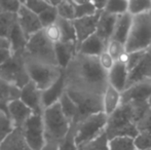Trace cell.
<instances>
[{
	"label": "cell",
	"mask_w": 151,
	"mask_h": 150,
	"mask_svg": "<svg viewBox=\"0 0 151 150\" xmlns=\"http://www.w3.org/2000/svg\"><path fill=\"white\" fill-rule=\"evenodd\" d=\"M41 150H59V143L55 142H46Z\"/></svg>",
	"instance_id": "c3c4849f"
},
{
	"label": "cell",
	"mask_w": 151,
	"mask_h": 150,
	"mask_svg": "<svg viewBox=\"0 0 151 150\" xmlns=\"http://www.w3.org/2000/svg\"><path fill=\"white\" fill-rule=\"evenodd\" d=\"M132 24H133V16L131 14L127 12V14L117 16L112 38L123 42L125 44L127 37H129V31H131Z\"/></svg>",
	"instance_id": "cb8c5ba5"
},
{
	"label": "cell",
	"mask_w": 151,
	"mask_h": 150,
	"mask_svg": "<svg viewBox=\"0 0 151 150\" xmlns=\"http://www.w3.org/2000/svg\"><path fill=\"white\" fill-rule=\"evenodd\" d=\"M146 80H151V50H146L139 61L129 70L127 86Z\"/></svg>",
	"instance_id": "4fadbf2b"
},
{
	"label": "cell",
	"mask_w": 151,
	"mask_h": 150,
	"mask_svg": "<svg viewBox=\"0 0 151 150\" xmlns=\"http://www.w3.org/2000/svg\"><path fill=\"white\" fill-rule=\"evenodd\" d=\"M59 150H79L78 145L75 141V133H74V126L72 124L71 130L69 131L67 136L59 143Z\"/></svg>",
	"instance_id": "ab89813d"
},
{
	"label": "cell",
	"mask_w": 151,
	"mask_h": 150,
	"mask_svg": "<svg viewBox=\"0 0 151 150\" xmlns=\"http://www.w3.org/2000/svg\"><path fill=\"white\" fill-rule=\"evenodd\" d=\"M47 1H48V0H47Z\"/></svg>",
	"instance_id": "9f6ffc18"
},
{
	"label": "cell",
	"mask_w": 151,
	"mask_h": 150,
	"mask_svg": "<svg viewBox=\"0 0 151 150\" xmlns=\"http://www.w3.org/2000/svg\"><path fill=\"white\" fill-rule=\"evenodd\" d=\"M127 82H129V69L127 65L116 62L111 70L108 72V83L122 93L127 88Z\"/></svg>",
	"instance_id": "d6986e66"
},
{
	"label": "cell",
	"mask_w": 151,
	"mask_h": 150,
	"mask_svg": "<svg viewBox=\"0 0 151 150\" xmlns=\"http://www.w3.org/2000/svg\"><path fill=\"white\" fill-rule=\"evenodd\" d=\"M12 56V52L9 48H0V65L4 64L7 60H9Z\"/></svg>",
	"instance_id": "bcb514c9"
},
{
	"label": "cell",
	"mask_w": 151,
	"mask_h": 150,
	"mask_svg": "<svg viewBox=\"0 0 151 150\" xmlns=\"http://www.w3.org/2000/svg\"><path fill=\"white\" fill-rule=\"evenodd\" d=\"M66 90L103 96L108 84V73L101 67L98 57L78 52L64 69Z\"/></svg>",
	"instance_id": "6da1fadb"
},
{
	"label": "cell",
	"mask_w": 151,
	"mask_h": 150,
	"mask_svg": "<svg viewBox=\"0 0 151 150\" xmlns=\"http://www.w3.org/2000/svg\"><path fill=\"white\" fill-rule=\"evenodd\" d=\"M137 130L139 133H151V107L143 112L137 121Z\"/></svg>",
	"instance_id": "f35d334b"
},
{
	"label": "cell",
	"mask_w": 151,
	"mask_h": 150,
	"mask_svg": "<svg viewBox=\"0 0 151 150\" xmlns=\"http://www.w3.org/2000/svg\"><path fill=\"white\" fill-rule=\"evenodd\" d=\"M148 150H151V149H148Z\"/></svg>",
	"instance_id": "11a10c76"
},
{
	"label": "cell",
	"mask_w": 151,
	"mask_h": 150,
	"mask_svg": "<svg viewBox=\"0 0 151 150\" xmlns=\"http://www.w3.org/2000/svg\"><path fill=\"white\" fill-rule=\"evenodd\" d=\"M127 52L151 48V12L133 17V24L125 42Z\"/></svg>",
	"instance_id": "277c9868"
},
{
	"label": "cell",
	"mask_w": 151,
	"mask_h": 150,
	"mask_svg": "<svg viewBox=\"0 0 151 150\" xmlns=\"http://www.w3.org/2000/svg\"><path fill=\"white\" fill-rule=\"evenodd\" d=\"M14 130V126L10 119L7 110L0 108V143Z\"/></svg>",
	"instance_id": "d6a6232c"
},
{
	"label": "cell",
	"mask_w": 151,
	"mask_h": 150,
	"mask_svg": "<svg viewBox=\"0 0 151 150\" xmlns=\"http://www.w3.org/2000/svg\"><path fill=\"white\" fill-rule=\"evenodd\" d=\"M59 102H60L64 114L67 116V118L72 123H75L78 119V107L73 101V99L69 96L67 92H65Z\"/></svg>",
	"instance_id": "4316f807"
},
{
	"label": "cell",
	"mask_w": 151,
	"mask_h": 150,
	"mask_svg": "<svg viewBox=\"0 0 151 150\" xmlns=\"http://www.w3.org/2000/svg\"><path fill=\"white\" fill-rule=\"evenodd\" d=\"M122 103V93L117 88L108 83L102 96V105H103V112L108 116L114 113Z\"/></svg>",
	"instance_id": "ac0fdd59"
},
{
	"label": "cell",
	"mask_w": 151,
	"mask_h": 150,
	"mask_svg": "<svg viewBox=\"0 0 151 150\" xmlns=\"http://www.w3.org/2000/svg\"><path fill=\"white\" fill-rule=\"evenodd\" d=\"M104 10L114 16L127 14L129 12V0H109Z\"/></svg>",
	"instance_id": "836d02e7"
},
{
	"label": "cell",
	"mask_w": 151,
	"mask_h": 150,
	"mask_svg": "<svg viewBox=\"0 0 151 150\" xmlns=\"http://www.w3.org/2000/svg\"><path fill=\"white\" fill-rule=\"evenodd\" d=\"M0 150H33L26 141L22 128H14L1 143Z\"/></svg>",
	"instance_id": "603a6c76"
},
{
	"label": "cell",
	"mask_w": 151,
	"mask_h": 150,
	"mask_svg": "<svg viewBox=\"0 0 151 150\" xmlns=\"http://www.w3.org/2000/svg\"><path fill=\"white\" fill-rule=\"evenodd\" d=\"M106 52L117 62L118 59L127 52V48H125V44L123 43V42L111 38V39L108 41L107 46H106Z\"/></svg>",
	"instance_id": "e575fe53"
},
{
	"label": "cell",
	"mask_w": 151,
	"mask_h": 150,
	"mask_svg": "<svg viewBox=\"0 0 151 150\" xmlns=\"http://www.w3.org/2000/svg\"><path fill=\"white\" fill-rule=\"evenodd\" d=\"M22 5L21 0H0V12L7 11L17 14Z\"/></svg>",
	"instance_id": "7bdbcfd3"
},
{
	"label": "cell",
	"mask_w": 151,
	"mask_h": 150,
	"mask_svg": "<svg viewBox=\"0 0 151 150\" xmlns=\"http://www.w3.org/2000/svg\"><path fill=\"white\" fill-rule=\"evenodd\" d=\"M21 1H22V3H24V1H25V0H21Z\"/></svg>",
	"instance_id": "db71d44e"
},
{
	"label": "cell",
	"mask_w": 151,
	"mask_h": 150,
	"mask_svg": "<svg viewBox=\"0 0 151 150\" xmlns=\"http://www.w3.org/2000/svg\"><path fill=\"white\" fill-rule=\"evenodd\" d=\"M23 4L37 14H41L46 8L52 6V4H50L47 0H25Z\"/></svg>",
	"instance_id": "60d3db41"
},
{
	"label": "cell",
	"mask_w": 151,
	"mask_h": 150,
	"mask_svg": "<svg viewBox=\"0 0 151 150\" xmlns=\"http://www.w3.org/2000/svg\"><path fill=\"white\" fill-rule=\"evenodd\" d=\"M20 94L21 88L0 76V108L6 110V105L10 101L20 98Z\"/></svg>",
	"instance_id": "d4e9b609"
},
{
	"label": "cell",
	"mask_w": 151,
	"mask_h": 150,
	"mask_svg": "<svg viewBox=\"0 0 151 150\" xmlns=\"http://www.w3.org/2000/svg\"><path fill=\"white\" fill-rule=\"evenodd\" d=\"M42 118L46 142L60 143L71 130L72 122L64 114L60 102L44 108Z\"/></svg>",
	"instance_id": "3957f363"
},
{
	"label": "cell",
	"mask_w": 151,
	"mask_h": 150,
	"mask_svg": "<svg viewBox=\"0 0 151 150\" xmlns=\"http://www.w3.org/2000/svg\"><path fill=\"white\" fill-rule=\"evenodd\" d=\"M23 134L33 150H41L46 144L42 113H33L22 128Z\"/></svg>",
	"instance_id": "9c48e42d"
},
{
	"label": "cell",
	"mask_w": 151,
	"mask_h": 150,
	"mask_svg": "<svg viewBox=\"0 0 151 150\" xmlns=\"http://www.w3.org/2000/svg\"><path fill=\"white\" fill-rule=\"evenodd\" d=\"M69 2H71L74 6H80V5H84V4H88L90 2H93V0H68Z\"/></svg>",
	"instance_id": "681fc988"
},
{
	"label": "cell",
	"mask_w": 151,
	"mask_h": 150,
	"mask_svg": "<svg viewBox=\"0 0 151 150\" xmlns=\"http://www.w3.org/2000/svg\"><path fill=\"white\" fill-rule=\"evenodd\" d=\"M43 32L45 36L47 37V39L54 44H57L62 41V32L60 26L58 24V21L54 24L43 28Z\"/></svg>",
	"instance_id": "74e56055"
},
{
	"label": "cell",
	"mask_w": 151,
	"mask_h": 150,
	"mask_svg": "<svg viewBox=\"0 0 151 150\" xmlns=\"http://www.w3.org/2000/svg\"><path fill=\"white\" fill-rule=\"evenodd\" d=\"M62 1H63V0H48V2H50V3L52 4V5H54V6L59 5Z\"/></svg>",
	"instance_id": "816d5d0a"
},
{
	"label": "cell",
	"mask_w": 151,
	"mask_h": 150,
	"mask_svg": "<svg viewBox=\"0 0 151 150\" xmlns=\"http://www.w3.org/2000/svg\"><path fill=\"white\" fill-rule=\"evenodd\" d=\"M100 14H101V11H97L95 14H91V16L76 18L75 20H73L78 44L96 33Z\"/></svg>",
	"instance_id": "9a60e30c"
},
{
	"label": "cell",
	"mask_w": 151,
	"mask_h": 150,
	"mask_svg": "<svg viewBox=\"0 0 151 150\" xmlns=\"http://www.w3.org/2000/svg\"><path fill=\"white\" fill-rule=\"evenodd\" d=\"M55 52L58 66L64 69L67 68L74 57L78 54V44L75 42H59L55 44Z\"/></svg>",
	"instance_id": "e0dca14e"
},
{
	"label": "cell",
	"mask_w": 151,
	"mask_h": 150,
	"mask_svg": "<svg viewBox=\"0 0 151 150\" xmlns=\"http://www.w3.org/2000/svg\"><path fill=\"white\" fill-rule=\"evenodd\" d=\"M79 150H109V138L106 131L97 138L78 146Z\"/></svg>",
	"instance_id": "4dcf8cb0"
},
{
	"label": "cell",
	"mask_w": 151,
	"mask_h": 150,
	"mask_svg": "<svg viewBox=\"0 0 151 150\" xmlns=\"http://www.w3.org/2000/svg\"><path fill=\"white\" fill-rule=\"evenodd\" d=\"M97 11H100L96 8L95 4L93 2H90L88 4L84 5L76 6L75 7V12H76V18H81V17H86V16H91L95 14Z\"/></svg>",
	"instance_id": "ee69618b"
},
{
	"label": "cell",
	"mask_w": 151,
	"mask_h": 150,
	"mask_svg": "<svg viewBox=\"0 0 151 150\" xmlns=\"http://www.w3.org/2000/svg\"><path fill=\"white\" fill-rule=\"evenodd\" d=\"M108 1H109V0H93V3L95 4L96 8H97L98 10L102 11V10L105 9Z\"/></svg>",
	"instance_id": "7dc6e473"
},
{
	"label": "cell",
	"mask_w": 151,
	"mask_h": 150,
	"mask_svg": "<svg viewBox=\"0 0 151 150\" xmlns=\"http://www.w3.org/2000/svg\"><path fill=\"white\" fill-rule=\"evenodd\" d=\"M24 57L58 66L56 52H55V44L47 39L43 32V29L36 34L32 35L28 39Z\"/></svg>",
	"instance_id": "52a82bcc"
},
{
	"label": "cell",
	"mask_w": 151,
	"mask_h": 150,
	"mask_svg": "<svg viewBox=\"0 0 151 150\" xmlns=\"http://www.w3.org/2000/svg\"><path fill=\"white\" fill-rule=\"evenodd\" d=\"M98 58H99V62H100V65H101V67L107 73L109 72L110 70H111L112 67H113L114 65H115V63H116V61L114 60V59L112 58V57L110 56V55L108 54L106 50L104 52H102V54L100 55Z\"/></svg>",
	"instance_id": "f6af8a7d"
},
{
	"label": "cell",
	"mask_w": 151,
	"mask_h": 150,
	"mask_svg": "<svg viewBox=\"0 0 151 150\" xmlns=\"http://www.w3.org/2000/svg\"><path fill=\"white\" fill-rule=\"evenodd\" d=\"M25 58V57H24ZM25 64L30 80L41 90L54 84L63 74V69L57 65L25 58Z\"/></svg>",
	"instance_id": "5b68a950"
},
{
	"label": "cell",
	"mask_w": 151,
	"mask_h": 150,
	"mask_svg": "<svg viewBox=\"0 0 151 150\" xmlns=\"http://www.w3.org/2000/svg\"><path fill=\"white\" fill-rule=\"evenodd\" d=\"M20 99L33 111V113H42L44 110L42 104V90L34 83L29 81L21 88Z\"/></svg>",
	"instance_id": "5bb4252c"
},
{
	"label": "cell",
	"mask_w": 151,
	"mask_h": 150,
	"mask_svg": "<svg viewBox=\"0 0 151 150\" xmlns=\"http://www.w3.org/2000/svg\"><path fill=\"white\" fill-rule=\"evenodd\" d=\"M58 24L60 26L62 32V42H75L78 44L73 21L59 18Z\"/></svg>",
	"instance_id": "f1b7e54d"
},
{
	"label": "cell",
	"mask_w": 151,
	"mask_h": 150,
	"mask_svg": "<svg viewBox=\"0 0 151 150\" xmlns=\"http://www.w3.org/2000/svg\"><path fill=\"white\" fill-rule=\"evenodd\" d=\"M135 145L137 150L151 149V133H139L135 137Z\"/></svg>",
	"instance_id": "b9f144b4"
},
{
	"label": "cell",
	"mask_w": 151,
	"mask_h": 150,
	"mask_svg": "<svg viewBox=\"0 0 151 150\" xmlns=\"http://www.w3.org/2000/svg\"><path fill=\"white\" fill-rule=\"evenodd\" d=\"M150 12L151 0H129V14L133 17Z\"/></svg>",
	"instance_id": "1f68e13d"
},
{
	"label": "cell",
	"mask_w": 151,
	"mask_h": 150,
	"mask_svg": "<svg viewBox=\"0 0 151 150\" xmlns=\"http://www.w3.org/2000/svg\"><path fill=\"white\" fill-rule=\"evenodd\" d=\"M65 92H66V82H65V75H64V70H63V74H62L61 77L54 84H52L46 90H42V104H43L44 108L58 103Z\"/></svg>",
	"instance_id": "ffe728a7"
},
{
	"label": "cell",
	"mask_w": 151,
	"mask_h": 150,
	"mask_svg": "<svg viewBox=\"0 0 151 150\" xmlns=\"http://www.w3.org/2000/svg\"><path fill=\"white\" fill-rule=\"evenodd\" d=\"M66 92L73 99V101L78 107V119L76 122L80 121L91 114L103 111L102 96L82 94V93L76 92H68V90H66Z\"/></svg>",
	"instance_id": "30bf717a"
},
{
	"label": "cell",
	"mask_w": 151,
	"mask_h": 150,
	"mask_svg": "<svg viewBox=\"0 0 151 150\" xmlns=\"http://www.w3.org/2000/svg\"><path fill=\"white\" fill-rule=\"evenodd\" d=\"M18 23V16L14 12H0V37L8 39L14 25Z\"/></svg>",
	"instance_id": "83f0119b"
},
{
	"label": "cell",
	"mask_w": 151,
	"mask_h": 150,
	"mask_svg": "<svg viewBox=\"0 0 151 150\" xmlns=\"http://www.w3.org/2000/svg\"><path fill=\"white\" fill-rule=\"evenodd\" d=\"M109 150H137L135 138L129 136H117L109 139Z\"/></svg>",
	"instance_id": "f546056e"
},
{
	"label": "cell",
	"mask_w": 151,
	"mask_h": 150,
	"mask_svg": "<svg viewBox=\"0 0 151 150\" xmlns=\"http://www.w3.org/2000/svg\"><path fill=\"white\" fill-rule=\"evenodd\" d=\"M17 16H18L19 25L28 39L32 35L36 34L43 29L39 16L30 10L28 7H26L24 4L21 6L19 11L17 12Z\"/></svg>",
	"instance_id": "8fae6325"
},
{
	"label": "cell",
	"mask_w": 151,
	"mask_h": 150,
	"mask_svg": "<svg viewBox=\"0 0 151 150\" xmlns=\"http://www.w3.org/2000/svg\"><path fill=\"white\" fill-rule=\"evenodd\" d=\"M0 48H9V50H10L9 40L6 39V38L0 37Z\"/></svg>",
	"instance_id": "f907efd6"
},
{
	"label": "cell",
	"mask_w": 151,
	"mask_h": 150,
	"mask_svg": "<svg viewBox=\"0 0 151 150\" xmlns=\"http://www.w3.org/2000/svg\"><path fill=\"white\" fill-rule=\"evenodd\" d=\"M0 76L19 88H22L30 81L25 64L24 55L12 54L9 60L0 65Z\"/></svg>",
	"instance_id": "ba28073f"
},
{
	"label": "cell",
	"mask_w": 151,
	"mask_h": 150,
	"mask_svg": "<svg viewBox=\"0 0 151 150\" xmlns=\"http://www.w3.org/2000/svg\"><path fill=\"white\" fill-rule=\"evenodd\" d=\"M149 104H134L122 102L119 108L108 116L106 134L111 139L117 136H129L135 138L139 132L137 121Z\"/></svg>",
	"instance_id": "7a4b0ae2"
},
{
	"label": "cell",
	"mask_w": 151,
	"mask_h": 150,
	"mask_svg": "<svg viewBox=\"0 0 151 150\" xmlns=\"http://www.w3.org/2000/svg\"><path fill=\"white\" fill-rule=\"evenodd\" d=\"M116 20H117V16L111 14L109 12L105 11V10L101 11L96 34L99 37H101L107 43L112 38V35H113Z\"/></svg>",
	"instance_id": "44dd1931"
},
{
	"label": "cell",
	"mask_w": 151,
	"mask_h": 150,
	"mask_svg": "<svg viewBox=\"0 0 151 150\" xmlns=\"http://www.w3.org/2000/svg\"><path fill=\"white\" fill-rule=\"evenodd\" d=\"M108 122V115L105 112H97L86 116L74 126L75 141L78 146L97 138L106 131Z\"/></svg>",
	"instance_id": "8992f818"
},
{
	"label": "cell",
	"mask_w": 151,
	"mask_h": 150,
	"mask_svg": "<svg viewBox=\"0 0 151 150\" xmlns=\"http://www.w3.org/2000/svg\"><path fill=\"white\" fill-rule=\"evenodd\" d=\"M38 16H39L40 22H41L43 28H45V27L56 23L59 19V14H58V9H57V6H54V5L46 8L44 11H42L41 14H39Z\"/></svg>",
	"instance_id": "8d00e7d4"
},
{
	"label": "cell",
	"mask_w": 151,
	"mask_h": 150,
	"mask_svg": "<svg viewBox=\"0 0 151 150\" xmlns=\"http://www.w3.org/2000/svg\"><path fill=\"white\" fill-rule=\"evenodd\" d=\"M148 104H149V106L151 107V96L149 97V99H148Z\"/></svg>",
	"instance_id": "f5cc1de1"
},
{
	"label": "cell",
	"mask_w": 151,
	"mask_h": 150,
	"mask_svg": "<svg viewBox=\"0 0 151 150\" xmlns=\"http://www.w3.org/2000/svg\"><path fill=\"white\" fill-rule=\"evenodd\" d=\"M150 50H151V48H150Z\"/></svg>",
	"instance_id": "6f0895ef"
},
{
	"label": "cell",
	"mask_w": 151,
	"mask_h": 150,
	"mask_svg": "<svg viewBox=\"0 0 151 150\" xmlns=\"http://www.w3.org/2000/svg\"><path fill=\"white\" fill-rule=\"evenodd\" d=\"M151 96V80L137 82L122 92V102L134 104H148Z\"/></svg>",
	"instance_id": "7c38bea8"
},
{
	"label": "cell",
	"mask_w": 151,
	"mask_h": 150,
	"mask_svg": "<svg viewBox=\"0 0 151 150\" xmlns=\"http://www.w3.org/2000/svg\"><path fill=\"white\" fill-rule=\"evenodd\" d=\"M107 42H105L97 34H93L78 44V52L91 57H99L106 50Z\"/></svg>",
	"instance_id": "7402d4cb"
},
{
	"label": "cell",
	"mask_w": 151,
	"mask_h": 150,
	"mask_svg": "<svg viewBox=\"0 0 151 150\" xmlns=\"http://www.w3.org/2000/svg\"><path fill=\"white\" fill-rule=\"evenodd\" d=\"M57 9H58L59 18L71 21L76 19L75 6L68 0H63L59 5H57Z\"/></svg>",
	"instance_id": "d590c367"
},
{
	"label": "cell",
	"mask_w": 151,
	"mask_h": 150,
	"mask_svg": "<svg viewBox=\"0 0 151 150\" xmlns=\"http://www.w3.org/2000/svg\"><path fill=\"white\" fill-rule=\"evenodd\" d=\"M10 43V50L12 54H19V55H24L25 50H26L27 42H28V38L24 34V32L21 29L19 23L14 25V29L12 30L8 37Z\"/></svg>",
	"instance_id": "484cf974"
},
{
	"label": "cell",
	"mask_w": 151,
	"mask_h": 150,
	"mask_svg": "<svg viewBox=\"0 0 151 150\" xmlns=\"http://www.w3.org/2000/svg\"><path fill=\"white\" fill-rule=\"evenodd\" d=\"M6 110L14 123V128H22L25 122L33 114V111L20 98L10 101L6 105Z\"/></svg>",
	"instance_id": "2e32d148"
}]
</instances>
